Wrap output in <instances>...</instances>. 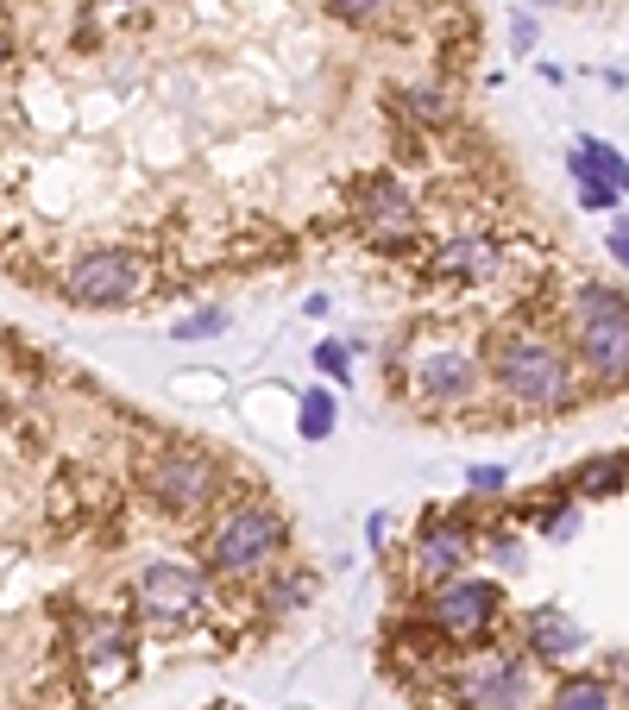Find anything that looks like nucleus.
Returning <instances> with one entry per match:
<instances>
[{
	"label": "nucleus",
	"instance_id": "obj_1",
	"mask_svg": "<svg viewBox=\"0 0 629 710\" xmlns=\"http://www.w3.org/2000/svg\"><path fill=\"white\" fill-rule=\"evenodd\" d=\"M492 378H497V390L523 409H554L573 397L567 352L554 340H542V333H504V340L492 346Z\"/></svg>",
	"mask_w": 629,
	"mask_h": 710
},
{
	"label": "nucleus",
	"instance_id": "obj_2",
	"mask_svg": "<svg viewBox=\"0 0 629 710\" xmlns=\"http://www.w3.org/2000/svg\"><path fill=\"white\" fill-rule=\"evenodd\" d=\"M277 547H283V516L271 503H246L208 535L215 573H258L265 559H277Z\"/></svg>",
	"mask_w": 629,
	"mask_h": 710
},
{
	"label": "nucleus",
	"instance_id": "obj_3",
	"mask_svg": "<svg viewBox=\"0 0 629 710\" xmlns=\"http://www.w3.org/2000/svg\"><path fill=\"white\" fill-rule=\"evenodd\" d=\"M497 610H504V585L497 578H447V585H434V629L453 635V641H478V635L497 622Z\"/></svg>",
	"mask_w": 629,
	"mask_h": 710
},
{
	"label": "nucleus",
	"instance_id": "obj_4",
	"mask_svg": "<svg viewBox=\"0 0 629 710\" xmlns=\"http://www.w3.org/2000/svg\"><path fill=\"white\" fill-rule=\"evenodd\" d=\"M138 284H145V265H138L133 251L107 246V251L76 258L63 289H70V302H82V308H120V302H133L138 296Z\"/></svg>",
	"mask_w": 629,
	"mask_h": 710
},
{
	"label": "nucleus",
	"instance_id": "obj_5",
	"mask_svg": "<svg viewBox=\"0 0 629 710\" xmlns=\"http://www.w3.org/2000/svg\"><path fill=\"white\" fill-rule=\"evenodd\" d=\"M460 698H466V710H523L529 704V672L516 654H485L460 672Z\"/></svg>",
	"mask_w": 629,
	"mask_h": 710
},
{
	"label": "nucleus",
	"instance_id": "obj_6",
	"mask_svg": "<svg viewBox=\"0 0 629 710\" xmlns=\"http://www.w3.org/2000/svg\"><path fill=\"white\" fill-rule=\"evenodd\" d=\"M202 604V573L183 566V559H152L138 573V610L157 616V622H183V616Z\"/></svg>",
	"mask_w": 629,
	"mask_h": 710
},
{
	"label": "nucleus",
	"instance_id": "obj_7",
	"mask_svg": "<svg viewBox=\"0 0 629 710\" xmlns=\"http://www.w3.org/2000/svg\"><path fill=\"white\" fill-rule=\"evenodd\" d=\"M215 460H202V453H164L152 465V497L164 510H202L215 497Z\"/></svg>",
	"mask_w": 629,
	"mask_h": 710
},
{
	"label": "nucleus",
	"instance_id": "obj_8",
	"mask_svg": "<svg viewBox=\"0 0 629 710\" xmlns=\"http://www.w3.org/2000/svg\"><path fill=\"white\" fill-rule=\"evenodd\" d=\"M579 366H586L605 390H623L629 384V315L579 327Z\"/></svg>",
	"mask_w": 629,
	"mask_h": 710
},
{
	"label": "nucleus",
	"instance_id": "obj_9",
	"mask_svg": "<svg viewBox=\"0 0 629 710\" xmlns=\"http://www.w3.org/2000/svg\"><path fill=\"white\" fill-rule=\"evenodd\" d=\"M472 384H478V359H472L466 346H429V352H415V390L429 403H460Z\"/></svg>",
	"mask_w": 629,
	"mask_h": 710
},
{
	"label": "nucleus",
	"instance_id": "obj_10",
	"mask_svg": "<svg viewBox=\"0 0 629 710\" xmlns=\"http://www.w3.org/2000/svg\"><path fill=\"white\" fill-rule=\"evenodd\" d=\"M472 559V535L460 522H422V541H415V573L429 585H447V578L466 573Z\"/></svg>",
	"mask_w": 629,
	"mask_h": 710
},
{
	"label": "nucleus",
	"instance_id": "obj_11",
	"mask_svg": "<svg viewBox=\"0 0 629 710\" xmlns=\"http://www.w3.org/2000/svg\"><path fill=\"white\" fill-rule=\"evenodd\" d=\"M523 641H529L535 660H573L586 648V629L560 604H535V610H523Z\"/></svg>",
	"mask_w": 629,
	"mask_h": 710
},
{
	"label": "nucleus",
	"instance_id": "obj_12",
	"mask_svg": "<svg viewBox=\"0 0 629 710\" xmlns=\"http://www.w3.org/2000/svg\"><path fill=\"white\" fill-rule=\"evenodd\" d=\"M567 171H573V183H610L617 195H629V157L610 145V138H579L573 145V157H567Z\"/></svg>",
	"mask_w": 629,
	"mask_h": 710
},
{
	"label": "nucleus",
	"instance_id": "obj_13",
	"mask_svg": "<svg viewBox=\"0 0 629 710\" xmlns=\"http://www.w3.org/2000/svg\"><path fill=\"white\" fill-rule=\"evenodd\" d=\"M359 214H365V220L384 233V239H391V233H410V227H415V202H410V189H403V183H391V176H378V183H365V189H359Z\"/></svg>",
	"mask_w": 629,
	"mask_h": 710
},
{
	"label": "nucleus",
	"instance_id": "obj_14",
	"mask_svg": "<svg viewBox=\"0 0 629 710\" xmlns=\"http://www.w3.org/2000/svg\"><path fill=\"white\" fill-rule=\"evenodd\" d=\"M434 270H441V277H453V284H485V277H497V246H492V239H478V233L447 239V246H441V258H434Z\"/></svg>",
	"mask_w": 629,
	"mask_h": 710
},
{
	"label": "nucleus",
	"instance_id": "obj_15",
	"mask_svg": "<svg viewBox=\"0 0 629 710\" xmlns=\"http://www.w3.org/2000/svg\"><path fill=\"white\" fill-rule=\"evenodd\" d=\"M617 315H629V296L617 284H579V289H573V327L617 321Z\"/></svg>",
	"mask_w": 629,
	"mask_h": 710
},
{
	"label": "nucleus",
	"instance_id": "obj_16",
	"mask_svg": "<svg viewBox=\"0 0 629 710\" xmlns=\"http://www.w3.org/2000/svg\"><path fill=\"white\" fill-rule=\"evenodd\" d=\"M548 710H617V691H610L598 672H579V679H560Z\"/></svg>",
	"mask_w": 629,
	"mask_h": 710
},
{
	"label": "nucleus",
	"instance_id": "obj_17",
	"mask_svg": "<svg viewBox=\"0 0 629 710\" xmlns=\"http://www.w3.org/2000/svg\"><path fill=\"white\" fill-rule=\"evenodd\" d=\"M334 428H340V397L334 390H309V397H302V415H296V434L309 446H321Z\"/></svg>",
	"mask_w": 629,
	"mask_h": 710
},
{
	"label": "nucleus",
	"instance_id": "obj_18",
	"mask_svg": "<svg viewBox=\"0 0 629 710\" xmlns=\"http://www.w3.org/2000/svg\"><path fill=\"white\" fill-rule=\"evenodd\" d=\"M629 484V460H591L586 472H579V497H610V491H623Z\"/></svg>",
	"mask_w": 629,
	"mask_h": 710
},
{
	"label": "nucleus",
	"instance_id": "obj_19",
	"mask_svg": "<svg viewBox=\"0 0 629 710\" xmlns=\"http://www.w3.org/2000/svg\"><path fill=\"white\" fill-rule=\"evenodd\" d=\"M171 333H177V340H215V333H227V308H202V315H183Z\"/></svg>",
	"mask_w": 629,
	"mask_h": 710
},
{
	"label": "nucleus",
	"instance_id": "obj_20",
	"mask_svg": "<svg viewBox=\"0 0 629 710\" xmlns=\"http://www.w3.org/2000/svg\"><path fill=\"white\" fill-rule=\"evenodd\" d=\"M396 0H328V13L334 20H347V25H372V20H384Z\"/></svg>",
	"mask_w": 629,
	"mask_h": 710
},
{
	"label": "nucleus",
	"instance_id": "obj_21",
	"mask_svg": "<svg viewBox=\"0 0 629 710\" xmlns=\"http://www.w3.org/2000/svg\"><path fill=\"white\" fill-rule=\"evenodd\" d=\"M309 359H314V371H321V378H334V384L353 378V359H347V346H340V340H321Z\"/></svg>",
	"mask_w": 629,
	"mask_h": 710
},
{
	"label": "nucleus",
	"instance_id": "obj_22",
	"mask_svg": "<svg viewBox=\"0 0 629 710\" xmlns=\"http://www.w3.org/2000/svg\"><path fill=\"white\" fill-rule=\"evenodd\" d=\"M403 101H410V114L429 120V126H447V120H453V107H447V95H441V89H410Z\"/></svg>",
	"mask_w": 629,
	"mask_h": 710
},
{
	"label": "nucleus",
	"instance_id": "obj_23",
	"mask_svg": "<svg viewBox=\"0 0 629 710\" xmlns=\"http://www.w3.org/2000/svg\"><path fill=\"white\" fill-rule=\"evenodd\" d=\"M579 522H586V516H579L573 503H548V510H542V535H548V541H573V535H579Z\"/></svg>",
	"mask_w": 629,
	"mask_h": 710
},
{
	"label": "nucleus",
	"instance_id": "obj_24",
	"mask_svg": "<svg viewBox=\"0 0 629 710\" xmlns=\"http://www.w3.org/2000/svg\"><path fill=\"white\" fill-rule=\"evenodd\" d=\"M573 189H579V208H586V214H610L617 202H623L610 183H573Z\"/></svg>",
	"mask_w": 629,
	"mask_h": 710
},
{
	"label": "nucleus",
	"instance_id": "obj_25",
	"mask_svg": "<svg viewBox=\"0 0 629 710\" xmlns=\"http://www.w3.org/2000/svg\"><path fill=\"white\" fill-rule=\"evenodd\" d=\"M535 39H542V25H535L529 13H516V20H511V51H516V58H529Z\"/></svg>",
	"mask_w": 629,
	"mask_h": 710
},
{
	"label": "nucleus",
	"instance_id": "obj_26",
	"mask_svg": "<svg viewBox=\"0 0 629 710\" xmlns=\"http://www.w3.org/2000/svg\"><path fill=\"white\" fill-rule=\"evenodd\" d=\"M605 251L617 258V265L629 270V220H610V233H605Z\"/></svg>",
	"mask_w": 629,
	"mask_h": 710
},
{
	"label": "nucleus",
	"instance_id": "obj_27",
	"mask_svg": "<svg viewBox=\"0 0 629 710\" xmlns=\"http://www.w3.org/2000/svg\"><path fill=\"white\" fill-rule=\"evenodd\" d=\"M466 484H472V491H504V472H497V465H472Z\"/></svg>",
	"mask_w": 629,
	"mask_h": 710
},
{
	"label": "nucleus",
	"instance_id": "obj_28",
	"mask_svg": "<svg viewBox=\"0 0 629 710\" xmlns=\"http://www.w3.org/2000/svg\"><path fill=\"white\" fill-rule=\"evenodd\" d=\"M492 554H497V566H523V541H492Z\"/></svg>",
	"mask_w": 629,
	"mask_h": 710
},
{
	"label": "nucleus",
	"instance_id": "obj_29",
	"mask_svg": "<svg viewBox=\"0 0 629 710\" xmlns=\"http://www.w3.org/2000/svg\"><path fill=\"white\" fill-rule=\"evenodd\" d=\"M302 597H309V578H290L283 591H271V604H302Z\"/></svg>",
	"mask_w": 629,
	"mask_h": 710
},
{
	"label": "nucleus",
	"instance_id": "obj_30",
	"mask_svg": "<svg viewBox=\"0 0 629 710\" xmlns=\"http://www.w3.org/2000/svg\"><path fill=\"white\" fill-rule=\"evenodd\" d=\"M384 528H391V516H384V510H378V516H365V541H372V547L384 541Z\"/></svg>",
	"mask_w": 629,
	"mask_h": 710
},
{
	"label": "nucleus",
	"instance_id": "obj_31",
	"mask_svg": "<svg viewBox=\"0 0 629 710\" xmlns=\"http://www.w3.org/2000/svg\"><path fill=\"white\" fill-rule=\"evenodd\" d=\"M7 58H13V44H7V32H0V63H7Z\"/></svg>",
	"mask_w": 629,
	"mask_h": 710
},
{
	"label": "nucleus",
	"instance_id": "obj_32",
	"mask_svg": "<svg viewBox=\"0 0 629 710\" xmlns=\"http://www.w3.org/2000/svg\"><path fill=\"white\" fill-rule=\"evenodd\" d=\"M623 698H629V667H623Z\"/></svg>",
	"mask_w": 629,
	"mask_h": 710
},
{
	"label": "nucleus",
	"instance_id": "obj_33",
	"mask_svg": "<svg viewBox=\"0 0 629 710\" xmlns=\"http://www.w3.org/2000/svg\"><path fill=\"white\" fill-rule=\"evenodd\" d=\"M535 7H554V0H535Z\"/></svg>",
	"mask_w": 629,
	"mask_h": 710
},
{
	"label": "nucleus",
	"instance_id": "obj_34",
	"mask_svg": "<svg viewBox=\"0 0 629 710\" xmlns=\"http://www.w3.org/2000/svg\"><path fill=\"white\" fill-rule=\"evenodd\" d=\"M120 7H126V0H120Z\"/></svg>",
	"mask_w": 629,
	"mask_h": 710
}]
</instances>
